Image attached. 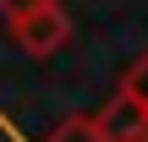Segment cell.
I'll return each mask as SVG.
<instances>
[{
    "mask_svg": "<svg viewBox=\"0 0 148 142\" xmlns=\"http://www.w3.org/2000/svg\"><path fill=\"white\" fill-rule=\"evenodd\" d=\"M11 38H16L33 60H49L55 49H66V44H71V16H66V5H60V0H44V5H33L27 16H16V22H11Z\"/></svg>",
    "mask_w": 148,
    "mask_h": 142,
    "instance_id": "cell-1",
    "label": "cell"
},
{
    "mask_svg": "<svg viewBox=\"0 0 148 142\" xmlns=\"http://www.w3.org/2000/svg\"><path fill=\"white\" fill-rule=\"evenodd\" d=\"M143 131H148V104L137 93H126V88L93 115V137L99 142H143Z\"/></svg>",
    "mask_w": 148,
    "mask_h": 142,
    "instance_id": "cell-2",
    "label": "cell"
},
{
    "mask_svg": "<svg viewBox=\"0 0 148 142\" xmlns=\"http://www.w3.org/2000/svg\"><path fill=\"white\" fill-rule=\"evenodd\" d=\"M44 142H99V137H93V120L71 115V120H60V126H55V131H49Z\"/></svg>",
    "mask_w": 148,
    "mask_h": 142,
    "instance_id": "cell-3",
    "label": "cell"
},
{
    "mask_svg": "<svg viewBox=\"0 0 148 142\" xmlns=\"http://www.w3.org/2000/svg\"><path fill=\"white\" fill-rule=\"evenodd\" d=\"M121 88H126V93H137V99H143V104H148V49H143V55H137V66L126 71V82H121Z\"/></svg>",
    "mask_w": 148,
    "mask_h": 142,
    "instance_id": "cell-4",
    "label": "cell"
},
{
    "mask_svg": "<svg viewBox=\"0 0 148 142\" xmlns=\"http://www.w3.org/2000/svg\"><path fill=\"white\" fill-rule=\"evenodd\" d=\"M33 5H44V0H0V22L11 27V22H16V16H27Z\"/></svg>",
    "mask_w": 148,
    "mask_h": 142,
    "instance_id": "cell-5",
    "label": "cell"
},
{
    "mask_svg": "<svg viewBox=\"0 0 148 142\" xmlns=\"http://www.w3.org/2000/svg\"><path fill=\"white\" fill-rule=\"evenodd\" d=\"M143 142H148V131H143Z\"/></svg>",
    "mask_w": 148,
    "mask_h": 142,
    "instance_id": "cell-6",
    "label": "cell"
}]
</instances>
